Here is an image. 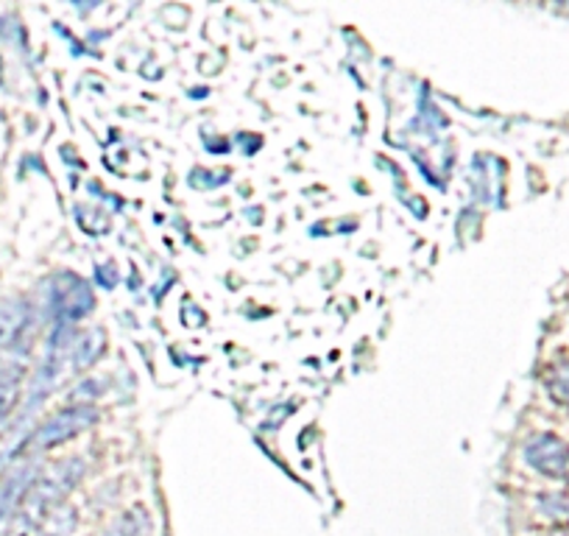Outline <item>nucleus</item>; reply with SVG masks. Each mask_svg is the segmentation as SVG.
<instances>
[{
  "mask_svg": "<svg viewBox=\"0 0 569 536\" xmlns=\"http://www.w3.org/2000/svg\"><path fill=\"white\" fill-rule=\"evenodd\" d=\"M20 380H23L20 366H0V423L12 414L14 403H18Z\"/></svg>",
  "mask_w": 569,
  "mask_h": 536,
  "instance_id": "423d86ee",
  "label": "nucleus"
},
{
  "mask_svg": "<svg viewBox=\"0 0 569 536\" xmlns=\"http://www.w3.org/2000/svg\"><path fill=\"white\" fill-rule=\"evenodd\" d=\"M31 327V305L26 299H9L0 305V349L18 344Z\"/></svg>",
  "mask_w": 569,
  "mask_h": 536,
  "instance_id": "39448f33",
  "label": "nucleus"
},
{
  "mask_svg": "<svg viewBox=\"0 0 569 536\" xmlns=\"http://www.w3.org/2000/svg\"><path fill=\"white\" fill-rule=\"evenodd\" d=\"M96 419H98V411L92 406L64 408V411L53 414L51 419H46V423L34 430V436L26 441V447H29L31 453L51 450V447H57V445H62V441L79 436L81 430L90 428Z\"/></svg>",
  "mask_w": 569,
  "mask_h": 536,
  "instance_id": "f03ea898",
  "label": "nucleus"
},
{
  "mask_svg": "<svg viewBox=\"0 0 569 536\" xmlns=\"http://www.w3.org/2000/svg\"><path fill=\"white\" fill-rule=\"evenodd\" d=\"M31 484H34V469L31 467L12 469L7 478L0 480V536L7 534L14 514H18L20 506L26 503V495H29Z\"/></svg>",
  "mask_w": 569,
  "mask_h": 536,
  "instance_id": "20e7f679",
  "label": "nucleus"
},
{
  "mask_svg": "<svg viewBox=\"0 0 569 536\" xmlns=\"http://www.w3.org/2000/svg\"><path fill=\"white\" fill-rule=\"evenodd\" d=\"M92 291L84 280H79L76 275H59L53 280V291H51V314L57 316L62 325L68 321L81 319L87 310L92 308Z\"/></svg>",
  "mask_w": 569,
  "mask_h": 536,
  "instance_id": "7ed1b4c3",
  "label": "nucleus"
},
{
  "mask_svg": "<svg viewBox=\"0 0 569 536\" xmlns=\"http://www.w3.org/2000/svg\"><path fill=\"white\" fill-rule=\"evenodd\" d=\"M84 475V461L81 458H68V461H59L53 467H48L40 478H34L29 495L23 503V517L37 519L48 512V508L57 506L76 484Z\"/></svg>",
  "mask_w": 569,
  "mask_h": 536,
  "instance_id": "f257e3e1",
  "label": "nucleus"
}]
</instances>
